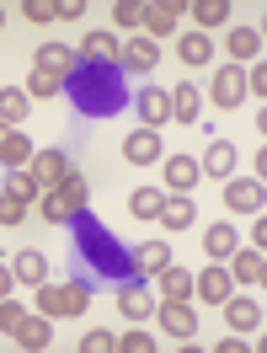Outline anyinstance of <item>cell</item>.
Returning <instances> with one entry per match:
<instances>
[{
  "instance_id": "cell-1",
  "label": "cell",
  "mask_w": 267,
  "mask_h": 353,
  "mask_svg": "<svg viewBox=\"0 0 267 353\" xmlns=\"http://www.w3.org/2000/svg\"><path fill=\"white\" fill-rule=\"evenodd\" d=\"M75 102H81L86 112H112L118 102H123V97L112 91V75H107V70L86 59V70L75 75Z\"/></svg>"
},
{
  "instance_id": "cell-2",
  "label": "cell",
  "mask_w": 267,
  "mask_h": 353,
  "mask_svg": "<svg viewBox=\"0 0 267 353\" xmlns=\"http://www.w3.org/2000/svg\"><path fill=\"white\" fill-rule=\"evenodd\" d=\"M86 203H91V182L81 172L70 176L65 188H54V193H43V220H81V214H86Z\"/></svg>"
},
{
  "instance_id": "cell-3",
  "label": "cell",
  "mask_w": 267,
  "mask_h": 353,
  "mask_svg": "<svg viewBox=\"0 0 267 353\" xmlns=\"http://www.w3.org/2000/svg\"><path fill=\"white\" fill-rule=\"evenodd\" d=\"M32 294H38V310H43V316H81V310L91 305V289L81 284V279H70V284H38Z\"/></svg>"
},
{
  "instance_id": "cell-4",
  "label": "cell",
  "mask_w": 267,
  "mask_h": 353,
  "mask_svg": "<svg viewBox=\"0 0 267 353\" xmlns=\"http://www.w3.org/2000/svg\"><path fill=\"white\" fill-rule=\"evenodd\" d=\"M27 172L38 176V188H43V193H54V188H65L70 176H75V161H70L65 150H38L32 161H27Z\"/></svg>"
},
{
  "instance_id": "cell-5",
  "label": "cell",
  "mask_w": 267,
  "mask_h": 353,
  "mask_svg": "<svg viewBox=\"0 0 267 353\" xmlns=\"http://www.w3.org/2000/svg\"><path fill=\"white\" fill-rule=\"evenodd\" d=\"M230 263V284H267V257H262V246H246V252H230L224 257Z\"/></svg>"
},
{
  "instance_id": "cell-6",
  "label": "cell",
  "mask_w": 267,
  "mask_h": 353,
  "mask_svg": "<svg viewBox=\"0 0 267 353\" xmlns=\"http://www.w3.org/2000/svg\"><path fill=\"white\" fill-rule=\"evenodd\" d=\"M118 59H123V70H134V75H150V70L160 65V43L145 38V32H134L129 43L118 48Z\"/></svg>"
},
{
  "instance_id": "cell-7",
  "label": "cell",
  "mask_w": 267,
  "mask_h": 353,
  "mask_svg": "<svg viewBox=\"0 0 267 353\" xmlns=\"http://www.w3.org/2000/svg\"><path fill=\"white\" fill-rule=\"evenodd\" d=\"M224 203H230L235 214H262L267 193H262L257 176H235V182H224Z\"/></svg>"
},
{
  "instance_id": "cell-8",
  "label": "cell",
  "mask_w": 267,
  "mask_h": 353,
  "mask_svg": "<svg viewBox=\"0 0 267 353\" xmlns=\"http://www.w3.org/2000/svg\"><path fill=\"white\" fill-rule=\"evenodd\" d=\"M177 22H182V0H156V6H145V27H139V32L160 43V38L177 32Z\"/></svg>"
},
{
  "instance_id": "cell-9",
  "label": "cell",
  "mask_w": 267,
  "mask_h": 353,
  "mask_svg": "<svg viewBox=\"0 0 267 353\" xmlns=\"http://www.w3.org/2000/svg\"><path fill=\"white\" fill-rule=\"evenodd\" d=\"M241 102H246V70L220 65L214 70V108H241Z\"/></svg>"
},
{
  "instance_id": "cell-10",
  "label": "cell",
  "mask_w": 267,
  "mask_h": 353,
  "mask_svg": "<svg viewBox=\"0 0 267 353\" xmlns=\"http://www.w3.org/2000/svg\"><path fill=\"white\" fill-rule=\"evenodd\" d=\"M134 108H139V123H145V129H160V123H171V91L150 86V91L134 97Z\"/></svg>"
},
{
  "instance_id": "cell-11",
  "label": "cell",
  "mask_w": 267,
  "mask_h": 353,
  "mask_svg": "<svg viewBox=\"0 0 267 353\" xmlns=\"http://www.w3.org/2000/svg\"><path fill=\"white\" fill-rule=\"evenodd\" d=\"M160 332L166 337H198V316L187 310V300H160Z\"/></svg>"
},
{
  "instance_id": "cell-12",
  "label": "cell",
  "mask_w": 267,
  "mask_h": 353,
  "mask_svg": "<svg viewBox=\"0 0 267 353\" xmlns=\"http://www.w3.org/2000/svg\"><path fill=\"white\" fill-rule=\"evenodd\" d=\"M123 155H129V166H156L160 161V129H134L123 139Z\"/></svg>"
},
{
  "instance_id": "cell-13",
  "label": "cell",
  "mask_w": 267,
  "mask_h": 353,
  "mask_svg": "<svg viewBox=\"0 0 267 353\" xmlns=\"http://www.w3.org/2000/svg\"><path fill=\"white\" fill-rule=\"evenodd\" d=\"M11 263V273H17V284H27V289H38V284H48V257L43 252H17V257H6Z\"/></svg>"
},
{
  "instance_id": "cell-14",
  "label": "cell",
  "mask_w": 267,
  "mask_h": 353,
  "mask_svg": "<svg viewBox=\"0 0 267 353\" xmlns=\"http://www.w3.org/2000/svg\"><path fill=\"white\" fill-rule=\"evenodd\" d=\"M224 321H230V332H262V305L257 300H246V294H235V300H224Z\"/></svg>"
},
{
  "instance_id": "cell-15",
  "label": "cell",
  "mask_w": 267,
  "mask_h": 353,
  "mask_svg": "<svg viewBox=\"0 0 267 353\" xmlns=\"http://www.w3.org/2000/svg\"><path fill=\"white\" fill-rule=\"evenodd\" d=\"M81 246H91V257H96V268H107V273H123V263H129V257H123V252H118V246L107 241V236H102V230H81ZM134 268V263H129Z\"/></svg>"
},
{
  "instance_id": "cell-16",
  "label": "cell",
  "mask_w": 267,
  "mask_h": 353,
  "mask_svg": "<svg viewBox=\"0 0 267 353\" xmlns=\"http://www.w3.org/2000/svg\"><path fill=\"white\" fill-rule=\"evenodd\" d=\"M171 118H177V123H198L203 118V91L193 86V81H177V86H171Z\"/></svg>"
},
{
  "instance_id": "cell-17",
  "label": "cell",
  "mask_w": 267,
  "mask_h": 353,
  "mask_svg": "<svg viewBox=\"0 0 267 353\" xmlns=\"http://www.w3.org/2000/svg\"><path fill=\"white\" fill-rule=\"evenodd\" d=\"M193 294H198L203 305H224L230 300V268H209L193 279Z\"/></svg>"
},
{
  "instance_id": "cell-18",
  "label": "cell",
  "mask_w": 267,
  "mask_h": 353,
  "mask_svg": "<svg viewBox=\"0 0 267 353\" xmlns=\"http://www.w3.org/2000/svg\"><path fill=\"white\" fill-rule=\"evenodd\" d=\"M198 161H193V155H171V161H166V182H171V193H177V199H187V193H193V188H198Z\"/></svg>"
},
{
  "instance_id": "cell-19",
  "label": "cell",
  "mask_w": 267,
  "mask_h": 353,
  "mask_svg": "<svg viewBox=\"0 0 267 353\" xmlns=\"http://www.w3.org/2000/svg\"><path fill=\"white\" fill-rule=\"evenodd\" d=\"M32 70H48V75H59V81H65V75H75V48H70V43H43Z\"/></svg>"
},
{
  "instance_id": "cell-20",
  "label": "cell",
  "mask_w": 267,
  "mask_h": 353,
  "mask_svg": "<svg viewBox=\"0 0 267 353\" xmlns=\"http://www.w3.org/2000/svg\"><path fill=\"white\" fill-rule=\"evenodd\" d=\"M156 289H160V300H193V273H182L177 263H166L156 273Z\"/></svg>"
},
{
  "instance_id": "cell-21",
  "label": "cell",
  "mask_w": 267,
  "mask_h": 353,
  "mask_svg": "<svg viewBox=\"0 0 267 353\" xmlns=\"http://www.w3.org/2000/svg\"><path fill=\"white\" fill-rule=\"evenodd\" d=\"M17 343H22V348H48V343H54V316H43V310H38V316H22Z\"/></svg>"
},
{
  "instance_id": "cell-22",
  "label": "cell",
  "mask_w": 267,
  "mask_h": 353,
  "mask_svg": "<svg viewBox=\"0 0 267 353\" xmlns=\"http://www.w3.org/2000/svg\"><path fill=\"white\" fill-rule=\"evenodd\" d=\"M177 59L182 65H209V59H214V48H209V32H182L177 38Z\"/></svg>"
},
{
  "instance_id": "cell-23",
  "label": "cell",
  "mask_w": 267,
  "mask_h": 353,
  "mask_svg": "<svg viewBox=\"0 0 267 353\" xmlns=\"http://www.w3.org/2000/svg\"><path fill=\"white\" fill-rule=\"evenodd\" d=\"M32 155H38V145H32L27 134H17V129H11V134H6V139H0V161H6L11 172H17V166H27Z\"/></svg>"
},
{
  "instance_id": "cell-24",
  "label": "cell",
  "mask_w": 267,
  "mask_h": 353,
  "mask_svg": "<svg viewBox=\"0 0 267 353\" xmlns=\"http://www.w3.org/2000/svg\"><path fill=\"white\" fill-rule=\"evenodd\" d=\"M166 263H171V246H166V241H145V246H134V268H139V273H150V279H156Z\"/></svg>"
},
{
  "instance_id": "cell-25",
  "label": "cell",
  "mask_w": 267,
  "mask_h": 353,
  "mask_svg": "<svg viewBox=\"0 0 267 353\" xmlns=\"http://www.w3.org/2000/svg\"><path fill=\"white\" fill-rule=\"evenodd\" d=\"M118 310H123L129 321H145V316L156 310V300H150V294H145L139 284H123V289H118Z\"/></svg>"
},
{
  "instance_id": "cell-26",
  "label": "cell",
  "mask_w": 267,
  "mask_h": 353,
  "mask_svg": "<svg viewBox=\"0 0 267 353\" xmlns=\"http://www.w3.org/2000/svg\"><path fill=\"white\" fill-rule=\"evenodd\" d=\"M198 172H203V176H230V172H235V150H230L224 139H220V145H209V150H203V161H198Z\"/></svg>"
},
{
  "instance_id": "cell-27",
  "label": "cell",
  "mask_w": 267,
  "mask_h": 353,
  "mask_svg": "<svg viewBox=\"0 0 267 353\" xmlns=\"http://www.w3.org/2000/svg\"><path fill=\"white\" fill-rule=\"evenodd\" d=\"M0 193H11V199H22V203H38V199H43V188H38V176L27 172V166H17V172L6 176V188H0Z\"/></svg>"
},
{
  "instance_id": "cell-28",
  "label": "cell",
  "mask_w": 267,
  "mask_h": 353,
  "mask_svg": "<svg viewBox=\"0 0 267 353\" xmlns=\"http://www.w3.org/2000/svg\"><path fill=\"white\" fill-rule=\"evenodd\" d=\"M193 22H198V32L224 27L230 22V0H193Z\"/></svg>"
},
{
  "instance_id": "cell-29",
  "label": "cell",
  "mask_w": 267,
  "mask_h": 353,
  "mask_svg": "<svg viewBox=\"0 0 267 353\" xmlns=\"http://www.w3.org/2000/svg\"><path fill=\"white\" fill-rule=\"evenodd\" d=\"M156 220H160V225H171V230H187V225L198 220V209H193V199H166Z\"/></svg>"
},
{
  "instance_id": "cell-30",
  "label": "cell",
  "mask_w": 267,
  "mask_h": 353,
  "mask_svg": "<svg viewBox=\"0 0 267 353\" xmlns=\"http://www.w3.org/2000/svg\"><path fill=\"white\" fill-rule=\"evenodd\" d=\"M203 252H209L214 263H224V257L235 252V230H230V225H209V230H203Z\"/></svg>"
},
{
  "instance_id": "cell-31",
  "label": "cell",
  "mask_w": 267,
  "mask_h": 353,
  "mask_svg": "<svg viewBox=\"0 0 267 353\" xmlns=\"http://www.w3.org/2000/svg\"><path fill=\"white\" fill-rule=\"evenodd\" d=\"M112 27H123V32H139V27H145V0H118V6H112Z\"/></svg>"
},
{
  "instance_id": "cell-32",
  "label": "cell",
  "mask_w": 267,
  "mask_h": 353,
  "mask_svg": "<svg viewBox=\"0 0 267 353\" xmlns=\"http://www.w3.org/2000/svg\"><path fill=\"white\" fill-rule=\"evenodd\" d=\"M160 203H166V193H160V188H139V193L129 199V214H134V220H156Z\"/></svg>"
},
{
  "instance_id": "cell-33",
  "label": "cell",
  "mask_w": 267,
  "mask_h": 353,
  "mask_svg": "<svg viewBox=\"0 0 267 353\" xmlns=\"http://www.w3.org/2000/svg\"><path fill=\"white\" fill-rule=\"evenodd\" d=\"M27 108H32L27 91H6V86H0V123H22Z\"/></svg>"
},
{
  "instance_id": "cell-34",
  "label": "cell",
  "mask_w": 267,
  "mask_h": 353,
  "mask_svg": "<svg viewBox=\"0 0 267 353\" xmlns=\"http://www.w3.org/2000/svg\"><path fill=\"white\" fill-rule=\"evenodd\" d=\"M230 54H235V59H257V54H262L257 27H230Z\"/></svg>"
},
{
  "instance_id": "cell-35",
  "label": "cell",
  "mask_w": 267,
  "mask_h": 353,
  "mask_svg": "<svg viewBox=\"0 0 267 353\" xmlns=\"http://www.w3.org/2000/svg\"><path fill=\"white\" fill-rule=\"evenodd\" d=\"M112 54H118V38H112V32H86V59L91 65H107Z\"/></svg>"
},
{
  "instance_id": "cell-36",
  "label": "cell",
  "mask_w": 267,
  "mask_h": 353,
  "mask_svg": "<svg viewBox=\"0 0 267 353\" xmlns=\"http://www.w3.org/2000/svg\"><path fill=\"white\" fill-rule=\"evenodd\" d=\"M22 17L32 27H43V22H59V0H22Z\"/></svg>"
},
{
  "instance_id": "cell-37",
  "label": "cell",
  "mask_w": 267,
  "mask_h": 353,
  "mask_svg": "<svg viewBox=\"0 0 267 353\" xmlns=\"http://www.w3.org/2000/svg\"><path fill=\"white\" fill-rule=\"evenodd\" d=\"M59 86H65V81H59V75H48V70H32V75H27V97H38V102H48Z\"/></svg>"
},
{
  "instance_id": "cell-38",
  "label": "cell",
  "mask_w": 267,
  "mask_h": 353,
  "mask_svg": "<svg viewBox=\"0 0 267 353\" xmlns=\"http://www.w3.org/2000/svg\"><path fill=\"white\" fill-rule=\"evenodd\" d=\"M27 209H32V203L11 199V193H0V225H22V220H27Z\"/></svg>"
},
{
  "instance_id": "cell-39",
  "label": "cell",
  "mask_w": 267,
  "mask_h": 353,
  "mask_svg": "<svg viewBox=\"0 0 267 353\" xmlns=\"http://www.w3.org/2000/svg\"><path fill=\"white\" fill-rule=\"evenodd\" d=\"M81 348H86V353H112V348H118V337H112L107 327H96V332H86V343H81Z\"/></svg>"
},
{
  "instance_id": "cell-40",
  "label": "cell",
  "mask_w": 267,
  "mask_h": 353,
  "mask_svg": "<svg viewBox=\"0 0 267 353\" xmlns=\"http://www.w3.org/2000/svg\"><path fill=\"white\" fill-rule=\"evenodd\" d=\"M22 316H27V310H22V305H11V294L0 300V332H11V337H17V327H22Z\"/></svg>"
},
{
  "instance_id": "cell-41",
  "label": "cell",
  "mask_w": 267,
  "mask_h": 353,
  "mask_svg": "<svg viewBox=\"0 0 267 353\" xmlns=\"http://www.w3.org/2000/svg\"><path fill=\"white\" fill-rule=\"evenodd\" d=\"M118 348L123 353H156V337L150 332H129V337H118Z\"/></svg>"
},
{
  "instance_id": "cell-42",
  "label": "cell",
  "mask_w": 267,
  "mask_h": 353,
  "mask_svg": "<svg viewBox=\"0 0 267 353\" xmlns=\"http://www.w3.org/2000/svg\"><path fill=\"white\" fill-rule=\"evenodd\" d=\"M246 91H257V97H267V65L257 59V70L246 75Z\"/></svg>"
},
{
  "instance_id": "cell-43",
  "label": "cell",
  "mask_w": 267,
  "mask_h": 353,
  "mask_svg": "<svg viewBox=\"0 0 267 353\" xmlns=\"http://www.w3.org/2000/svg\"><path fill=\"white\" fill-rule=\"evenodd\" d=\"M86 17V0H59V22H81Z\"/></svg>"
},
{
  "instance_id": "cell-44",
  "label": "cell",
  "mask_w": 267,
  "mask_h": 353,
  "mask_svg": "<svg viewBox=\"0 0 267 353\" xmlns=\"http://www.w3.org/2000/svg\"><path fill=\"white\" fill-rule=\"evenodd\" d=\"M11 284H17V273H11V263H6V257H0V300H6V294H11Z\"/></svg>"
},
{
  "instance_id": "cell-45",
  "label": "cell",
  "mask_w": 267,
  "mask_h": 353,
  "mask_svg": "<svg viewBox=\"0 0 267 353\" xmlns=\"http://www.w3.org/2000/svg\"><path fill=\"white\" fill-rule=\"evenodd\" d=\"M6 134H11V123H0V139H6Z\"/></svg>"
},
{
  "instance_id": "cell-46",
  "label": "cell",
  "mask_w": 267,
  "mask_h": 353,
  "mask_svg": "<svg viewBox=\"0 0 267 353\" xmlns=\"http://www.w3.org/2000/svg\"><path fill=\"white\" fill-rule=\"evenodd\" d=\"M0 27H6V11H0Z\"/></svg>"
}]
</instances>
